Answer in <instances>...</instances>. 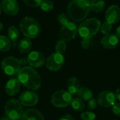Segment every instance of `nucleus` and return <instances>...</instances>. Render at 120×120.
<instances>
[{"label": "nucleus", "instance_id": "1", "mask_svg": "<svg viewBox=\"0 0 120 120\" xmlns=\"http://www.w3.org/2000/svg\"><path fill=\"white\" fill-rule=\"evenodd\" d=\"M17 79L31 91H36L41 86V77L37 71L31 66L22 67L17 74Z\"/></svg>", "mask_w": 120, "mask_h": 120}, {"label": "nucleus", "instance_id": "2", "mask_svg": "<svg viewBox=\"0 0 120 120\" xmlns=\"http://www.w3.org/2000/svg\"><path fill=\"white\" fill-rule=\"evenodd\" d=\"M90 11L89 0H72L68 5V16L75 22L84 20Z\"/></svg>", "mask_w": 120, "mask_h": 120}, {"label": "nucleus", "instance_id": "3", "mask_svg": "<svg viewBox=\"0 0 120 120\" xmlns=\"http://www.w3.org/2000/svg\"><path fill=\"white\" fill-rule=\"evenodd\" d=\"M101 26V23L98 19L91 18L79 25L77 32L83 39H91L98 32Z\"/></svg>", "mask_w": 120, "mask_h": 120}, {"label": "nucleus", "instance_id": "4", "mask_svg": "<svg viewBox=\"0 0 120 120\" xmlns=\"http://www.w3.org/2000/svg\"><path fill=\"white\" fill-rule=\"evenodd\" d=\"M19 27L22 34L29 39H34L40 33L39 23L32 17L23 18L20 22Z\"/></svg>", "mask_w": 120, "mask_h": 120}, {"label": "nucleus", "instance_id": "5", "mask_svg": "<svg viewBox=\"0 0 120 120\" xmlns=\"http://www.w3.org/2000/svg\"><path fill=\"white\" fill-rule=\"evenodd\" d=\"M27 60L23 59H17L14 57L9 56L3 59L1 67L3 72L8 76H14L18 73L22 68V65H25Z\"/></svg>", "mask_w": 120, "mask_h": 120}, {"label": "nucleus", "instance_id": "6", "mask_svg": "<svg viewBox=\"0 0 120 120\" xmlns=\"http://www.w3.org/2000/svg\"><path fill=\"white\" fill-rule=\"evenodd\" d=\"M5 113L11 120H18L23 113V108L20 102L15 99L9 100L5 105Z\"/></svg>", "mask_w": 120, "mask_h": 120}, {"label": "nucleus", "instance_id": "7", "mask_svg": "<svg viewBox=\"0 0 120 120\" xmlns=\"http://www.w3.org/2000/svg\"><path fill=\"white\" fill-rule=\"evenodd\" d=\"M72 100V95L65 90H59L53 93L51 98V103L56 108H65L70 105Z\"/></svg>", "mask_w": 120, "mask_h": 120}, {"label": "nucleus", "instance_id": "8", "mask_svg": "<svg viewBox=\"0 0 120 120\" xmlns=\"http://www.w3.org/2000/svg\"><path fill=\"white\" fill-rule=\"evenodd\" d=\"M77 34V25L72 22H70L67 25L62 26L60 32H59V38L60 40L64 41H70L74 39Z\"/></svg>", "mask_w": 120, "mask_h": 120}, {"label": "nucleus", "instance_id": "9", "mask_svg": "<svg viewBox=\"0 0 120 120\" xmlns=\"http://www.w3.org/2000/svg\"><path fill=\"white\" fill-rule=\"evenodd\" d=\"M65 63V58L63 54L53 53L46 60V67L50 71L59 70Z\"/></svg>", "mask_w": 120, "mask_h": 120}, {"label": "nucleus", "instance_id": "10", "mask_svg": "<svg viewBox=\"0 0 120 120\" xmlns=\"http://www.w3.org/2000/svg\"><path fill=\"white\" fill-rule=\"evenodd\" d=\"M116 96L112 91H103L99 94L97 102L102 107L110 108L116 103Z\"/></svg>", "mask_w": 120, "mask_h": 120}, {"label": "nucleus", "instance_id": "11", "mask_svg": "<svg viewBox=\"0 0 120 120\" xmlns=\"http://www.w3.org/2000/svg\"><path fill=\"white\" fill-rule=\"evenodd\" d=\"M19 101L22 105L32 107L37 104L39 101V96L33 91H25L20 95Z\"/></svg>", "mask_w": 120, "mask_h": 120}, {"label": "nucleus", "instance_id": "12", "mask_svg": "<svg viewBox=\"0 0 120 120\" xmlns=\"http://www.w3.org/2000/svg\"><path fill=\"white\" fill-rule=\"evenodd\" d=\"M27 63L34 68H38L45 64L44 55L37 51H31L27 57Z\"/></svg>", "mask_w": 120, "mask_h": 120}, {"label": "nucleus", "instance_id": "13", "mask_svg": "<svg viewBox=\"0 0 120 120\" xmlns=\"http://www.w3.org/2000/svg\"><path fill=\"white\" fill-rule=\"evenodd\" d=\"M120 19V8L117 5L110 6L105 12V20L108 23L113 25Z\"/></svg>", "mask_w": 120, "mask_h": 120}, {"label": "nucleus", "instance_id": "14", "mask_svg": "<svg viewBox=\"0 0 120 120\" xmlns=\"http://www.w3.org/2000/svg\"><path fill=\"white\" fill-rule=\"evenodd\" d=\"M1 8L2 11L9 15H15L19 11V6L16 0H2Z\"/></svg>", "mask_w": 120, "mask_h": 120}, {"label": "nucleus", "instance_id": "15", "mask_svg": "<svg viewBox=\"0 0 120 120\" xmlns=\"http://www.w3.org/2000/svg\"><path fill=\"white\" fill-rule=\"evenodd\" d=\"M120 41L119 37L114 34L105 35L101 39V45L106 49H113L117 47Z\"/></svg>", "mask_w": 120, "mask_h": 120}, {"label": "nucleus", "instance_id": "16", "mask_svg": "<svg viewBox=\"0 0 120 120\" xmlns=\"http://www.w3.org/2000/svg\"><path fill=\"white\" fill-rule=\"evenodd\" d=\"M20 120H44V117L39 110L30 108L23 112Z\"/></svg>", "mask_w": 120, "mask_h": 120}, {"label": "nucleus", "instance_id": "17", "mask_svg": "<svg viewBox=\"0 0 120 120\" xmlns=\"http://www.w3.org/2000/svg\"><path fill=\"white\" fill-rule=\"evenodd\" d=\"M20 89V83L18 79H10L5 86L6 93L11 96L16 95Z\"/></svg>", "mask_w": 120, "mask_h": 120}, {"label": "nucleus", "instance_id": "18", "mask_svg": "<svg viewBox=\"0 0 120 120\" xmlns=\"http://www.w3.org/2000/svg\"><path fill=\"white\" fill-rule=\"evenodd\" d=\"M67 86H68V91L71 95L77 94L79 89H80L79 82L77 78L75 77H72L68 80Z\"/></svg>", "mask_w": 120, "mask_h": 120}, {"label": "nucleus", "instance_id": "19", "mask_svg": "<svg viewBox=\"0 0 120 120\" xmlns=\"http://www.w3.org/2000/svg\"><path fill=\"white\" fill-rule=\"evenodd\" d=\"M32 44L30 39L27 37L21 39L18 44V49L19 51L22 53H27L30 52L32 49Z\"/></svg>", "mask_w": 120, "mask_h": 120}, {"label": "nucleus", "instance_id": "20", "mask_svg": "<svg viewBox=\"0 0 120 120\" xmlns=\"http://www.w3.org/2000/svg\"><path fill=\"white\" fill-rule=\"evenodd\" d=\"M105 2L103 0H91L89 1V8L95 13H99L104 10Z\"/></svg>", "mask_w": 120, "mask_h": 120}, {"label": "nucleus", "instance_id": "21", "mask_svg": "<svg viewBox=\"0 0 120 120\" xmlns=\"http://www.w3.org/2000/svg\"><path fill=\"white\" fill-rule=\"evenodd\" d=\"M8 39L11 40V41L13 44V46L14 48L16 47L17 41L19 37V33L17 28L13 25L10 26L8 29Z\"/></svg>", "mask_w": 120, "mask_h": 120}, {"label": "nucleus", "instance_id": "22", "mask_svg": "<svg viewBox=\"0 0 120 120\" xmlns=\"http://www.w3.org/2000/svg\"><path fill=\"white\" fill-rule=\"evenodd\" d=\"M77 95L79 98L82 101H89L93 98L94 96L92 91L86 87H81L79 89Z\"/></svg>", "mask_w": 120, "mask_h": 120}, {"label": "nucleus", "instance_id": "23", "mask_svg": "<svg viewBox=\"0 0 120 120\" xmlns=\"http://www.w3.org/2000/svg\"><path fill=\"white\" fill-rule=\"evenodd\" d=\"M11 47V41L8 37L4 35H0V51L6 52L10 50Z\"/></svg>", "mask_w": 120, "mask_h": 120}, {"label": "nucleus", "instance_id": "24", "mask_svg": "<svg viewBox=\"0 0 120 120\" xmlns=\"http://www.w3.org/2000/svg\"><path fill=\"white\" fill-rule=\"evenodd\" d=\"M70 105L73 108V110H75L77 112L83 111L85 108V104L84 103V101H82L79 98H76L72 99Z\"/></svg>", "mask_w": 120, "mask_h": 120}, {"label": "nucleus", "instance_id": "25", "mask_svg": "<svg viewBox=\"0 0 120 120\" xmlns=\"http://www.w3.org/2000/svg\"><path fill=\"white\" fill-rule=\"evenodd\" d=\"M40 6L41 9L44 12L51 11L54 8L53 3L51 0H43Z\"/></svg>", "mask_w": 120, "mask_h": 120}, {"label": "nucleus", "instance_id": "26", "mask_svg": "<svg viewBox=\"0 0 120 120\" xmlns=\"http://www.w3.org/2000/svg\"><path fill=\"white\" fill-rule=\"evenodd\" d=\"M65 50H66V43H65V41L60 39L56 44V46H55L56 53L63 54L65 51Z\"/></svg>", "mask_w": 120, "mask_h": 120}, {"label": "nucleus", "instance_id": "27", "mask_svg": "<svg viewBox=\"0 0 120 120\" xmlns=\"http://www.w3.org/2000/svg\"><path fill=\"white\" fill-rule=\"evenodd\" d=\"M112 25L108 23V22H104L101 26V31L102 34L104 35L109 34L110 32L112 31Z\"/></svg>", "mask_w": 120, "mask_h": 120}, {"label": "nucleus", "instance_id": "28", "mask_svg": "<svg viewBox=\"0 0 120 120\" xmlns=\"http://www.w3.org/2000/svg\"><path fill=\"white\" fill-rule=\"evenodd\" d=\"M43 0H23L25 4L31 8H37L41 6Z\"/></svg>", "mask_w": 120, "mask_h": 120}, {"label": "nucleus", "instance_id": "29", "mask_svg": "<svg viewBox=\"0 0 120 120\" xmlns=\"http://www.w3.org/2000/svg\"><path fill=\"white\" fill-rule=\"evenodd\" d=\"M58 21L62 26H64L70 22L69 16H68V15H66L65 13H60L58 16Z\"/></svg>", "mask_w": 120, "mask_h": 120}, {"label": "nucleus", "instance_id": "30", "mask_svg": "<svg viewBox=\"0 0 120 120\" xmlns=\"http://www.w3.org/2000/svg\"><path fill=\"white\" fill-rule=\"evenodd\" d=\"M96 117V115L94 112L89 111L84 112L81 115V118L82 120H95Z\"/></svg>", "mask_w": 120, "mask_h": 120}, {"label": "nucleus", "instance_id": "31", "mask_svg": "<svg viewBox=\"0 0 120 120\" xmlns=\"http://www.w3.org/2000/svg\"><path fill=\"white\" fill-rule=\"evenodd\" d=\"M97 101L95 99V98H91V100H89V103H88V108L89 110H95L96 106H97Z\"/></svg>", "mask_w": 120, "mask_h": 120}, {"label": "nucleus", "instance_id": "32", "mask_svg": "<svg viewBox=\"0 0 120 120\" xmlns=\"http://www.w3.org/2000/svg\"><path fill=\"white\" fill-rule=\"evenodd\" d=\"M112 112L116 116L120 117V103H115L112 106Z\"/></svg>", "mask_w": 120, "mask_h": 120}, {"label": "nucleus", "instance_id": "33", "mask_svg": "<svg viewBox=\"0 0 120 120\" xmlns=\"http://www.w3.org/2000/svg\"><path fill=\"white\" fill-rule=\"evenodd\" d=\"M81 44H82V46L83 47V49H89L91 45L90 39H82Z\"/></svg>", "mask_w": 120, "mask_h": 120}, {"label": "nucleus", "instance_id": "34", "mask_svg": "<svg viewBox=\"0 0 120 120\" xmlns=\"http://www.w3.org/2000/svg\"><path fill=\"white\" fill-rule=\"evenodd\" d=\"M60 120H75L70 115H68V114H66V115H64Z\"/></svg>", "mask_w": 120, "mask_h": 120}, {"label": "nucleus", "instance_id": "35", "mask_svg": "<svg viewBox=\"0 0 120 120\" xmlns=\"http://www.w3.org/2000/svg\"><path fill=\"white\" fill-rule=\"evenodd\" d=\"M115 96H116L117 99H118V100L120 101V86L118 88V89H117Z\"/></svg>", "mask_w": 120, "mask_h": 120}, {"label": "nucleus", "instance_id": "36", "mask_svg": "<svg viewBox=\"0 0 120 120\" xmlns=\"http://www.w3.org/2000/svg\"><path fill=\"white\" fill-rule=\"evenodd\" d=\"M116 35L120 38V26H119L117 28V30H116Z\"/></svg>", "mask_w": 120, "mask_h": 120}, {"label": "nucleus", "instance_id": "37", "mask_svg": "<svg viewBox=\"0 0 120 120\" xmlns=\"http://www.w3.org/2000/svg\"><path fill=\"white\" fill-rule=\"evenodd\" d=\"M0 120H11L9 118H8L7 117H2V118H1Z\"/></svg>", "mask_w": 120, "mask_h": 120}, {"label": "nucleus", "instance_id": "38", "mask_svg": "<svg viewBox=\"0 0 120 120\" xmlns=\"http://www.w3.org/2000/svg\"><path fill=\"white\" fill-rule=\"evenodd\" d=\"M3 29V24L1 22H0V31Z\"/></svg>", "mask_w": 120, "mask_h": 120}, {"label": "nucleus", "instance_id": "39", "mask_svg": "<svg viewBox=\"0 0 120 120\" xmlns=\"http://www.w3.org/2000/svg\"><path fill=\"white\" fill-rule=\"evenodd\" d=\"M1 11H2V8H1V4H0V15L1 13Z\"/></svg>", "mask_w": 120, "mask_h": 120}]
</instances>
